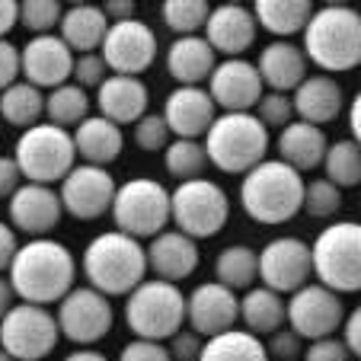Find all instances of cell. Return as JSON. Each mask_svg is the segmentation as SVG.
Listing matches in <instances>:
<instances>
[{
    "label": "cell",
    "mask_w": 361,
    "mask_h": 361,
    "mask_svg": "<svg viewBox=\"0 0 361 361\" xmlns=\"http://www.w3.org/2000/svg\"><path fill=\"white\" fill-rule=\"evenodd\" d=\"M13 294L23 304H58L77 281V259L64 243L51 237H35L20 243L7 269Z\"/></svg>",
    "instance_id": "1"
},
{
    "label": "cell",
    "mask_w": 361,
    "mask_h": 361,
    "mask_svg": "<svg viewBox=\"0 0 361 361\" xmlns=\"http://www.w3.org/2000/svg\"><path fill=\"white\" fill-rule=\"evenodd\" d=\"M83 279L106 298H128L147 279V250L122 231H106L87 243L80 256Z\"/></svg>",
    "instance_id": "2"
},
{
    "label": "cell",
    "mask_w": 361,
    "mask_h": 361,
    "mask_svg": "<svg viewBox=\"0 0 361 361\" xmlns=\"http://www.w3.org/2000/svg\"><path fill=\"white\" fill-rule=\"evenodd\" d=\"M304 55L326 74L355 71L361 64V10L348 4L314 7L304 29Z\"/></svg>",
    "instance_id": "3"
},
{
    "label": "cell",
    "mask_w": 361,
    "mask_h": 361,
    "mask_svg": "<svg viewBox=\"0 0 361 361\" xmlns=\"http://www.w3.org/2000/svg\"><path fill=\"white\" fill-rule=\"evenodd\" d=\"M304 179L281 160H262L243 176L240 204L256 224H288L304 208Z\"/></svg>",
    "instance_id": "4"
},
{
    "label": "cell",
    "mask_w": 361,
    "mask_h": 361,
    "mask_svg": "<svg viewBox=\"0 0 361 361\" xmlns=\"http://www.w3.org/2000/svg\"><path fill=\"white\" fill-rule=\"evenodd\" d=\"M208 164H214L221 173H250L259 166L269 154V128L252 112H224L214 118L208 135L202 137Z\"/></svg>",
    "instance_id": "5"
},
{
    "label": "cell",
    "mask_w": 361,
    "mask_h": 361,
    "mask_svg": "<svg viewBox=\"0 0 361 361\" xmlns=\"http://www.w3.org/2000/svg\"><path fill=\"white\" fill-rule=\"evenodd\" d=\"M314 275L323 288L342 294L361 291V221H336L310 243Z\"/></svg>",
    "instance_id": "6"
},
{
    "label": "cell",
    "mask_w": 361,
    "mask_h": 361,
    "mask_svg": "<svg viewBox=\"0 0 361 361\" xmlns=\"http://www.w3.org/2000/svg\"><path fill=\"white\" fill-rule=\"evenodd\" d=\"M125 323L137 339L170 342L185 323V294L173 281L144 279L125 298Z\"/></svg>",
    "instance_id": "7"
},
{
    "label": "cell",
    "mask_w": 361,
    "mask_h": 361,
    "mask_svg": "<svg viewBox=\"0 0 361 361\" xmlns=\"http://www.w3.org/2000/svg\"><path fill=\"white\" fill-rule=\"evenodd\" d=\"M13 160L26 183L55 185L77 166L74 135L51 122H39L16 137Z\"/></svg>",
    "instance_id": "8"
},
{
    "label": "cell",
    "mask_w": 361,
    "mask_h": 361,
    "mask_svg": "<svg viewBox=\"0 0 361 361\" xmlns=\"http://www.w3.org/2000/svg\"><path fill=\"white\" fill-rule=\"evenodd\" d=\"M109 214L116 221V231L128 233L135 240H154L170 224V192L157 179L135 176L116 189Z\"/></svg>",
    "instance_id": "9"
},
{
    "label": "cell",
    "mask_w": 361,
    "mask_h": 361,
    "mask_svg": "<svg viewBox=\"0 0 361 361\" xmlns=\"http://www.w3.org/2000/svg\"><path fill=\"white\" fill-rule=\"evenodd\" d=\"M227 218H231V198L212 179H189L170 192V221H176V231L195 243L224 231Z\"/></svg>",
    "instance_id": "10"
},
{
    "label": "cell",
    "mask_w": 361,
    "mask_h": 361,
    "mask_svg": "<svg viewBox=\"0 0 361 361\" xmlns=\"http://www.w3.org/2000/svg\"><path fill=\"white\" fill-rule=\"evenodd\" d=\"M61 329L55 314L39 304H13L4 320H0V348L16 361H42L58 348Z\"/></svg>",
    "instance_id": "11"
},
{
    "label": "cell",
    "mask_w": 361,
    "mask_h": 361,
    "mask_svg": "<svg viewBox=\"0 0 361 361\" xmlns=\"http://www.w3.org/2000/svg\"><path fill=\"white\" fill-rule=\"evenodd\" d=\"M58 329L61 339L74 342L77 348H93L99 339H106L116 323V310H112L109 298L99 294L96 288H71L61 300H58Z\"/></svg>",
    "instance_id": "12"
},
{
    "label": "cell",
    "mask_w": 361,
    "mask_h": 361,
    "mask_svg": "<svg viewBox=\"0 0 361 361\" xmlns=\"http://www.w3.org/2000/svg\"><path fill=\"white\" fill-rule=\"evenodd\" d=\"M99 55L112 74L141 77L150 64L157 61V32L137 16L125 23H109V32L102 39Z\"/></svg>",
    "instance_id": "13"
},
{
    "label": "cell",
    "mask_w": 361,
    "mask_h": 361,
    "mask_svg": "<svg viewBox=\"0 0 361 361\" xmlns=\"http://www.w3.org/2000/svg\"><path fill=\"white\" fill-rule=\"evenodd\" d=\"M118 183L106 166L77 164L68 176L61 179V208L64 214L77 221H99L102 214L112 212V198H116Z\"/></svg>",
    "instance_id": "14"
},
{
    "label": "cell",
    "mask_w": 361,
    "mask_h": 361,
    "mask_svg": "<svg viewBox=\"0 0 361 361\" xmlns=\"http://www.w3.org/2000/svg\"><path fill=\"white\" fill-rule=\"evenodd\" d=\"M314 275V256L310 243L300 237H275L259 250V279L262 288L275 294H294L298 288L310 285Z\"/></svg>",
    "instance_id": "15"
},
{
    "label": "cell",
    "mask_w": 361,
    "mask_h": 361,
    "mask_svg": "<svg viewBox=\"0 0 361 361\" xmlns=\"http://www.w3.org/2000/svg\"><path fill=\"white\" fill-rule=\"evenodd\" d=\"M345 307H342V298L329 288H323L320 281L317 285H304L291 294L288 300V323L291 329L300 336V339H329L336 329L345 323Z\"/></svg>",
    "instance_id": "16"
},
{
    "label": "cell",
    "mask_w": 361,
    "mask_h": 361,
    "mask_svg": "<svg viewBox=\"0 0 361 361\" xmlns=\"http://www.w3.org/2000/svg\"><path fill=\"white\" fill-rule=\"evenodd\" d=\"M262 93H266V83L256 64L246 58H224L221 64H214L208 77V96L224 112H252Z\"/></svg>",
    "instance_id": "17"
},
{
    "label": "cell",
    "mask_w": 361,
    "mask_h": 361,
    "mask_svg": "<svg viewBox=\"0 0 361 361\" xmlns=\"http://www.w3.org/2000/svg\"><path fill=\"white\" fill-rule=\"evenodd\" d=\"M185 320H189L192 333H198L202 339L237 329L240 320L237 291L218 285V281H204V285L192 288V294L185 298Z\"/></svg>",
    "instance_id": "18"
},
{
    "label": "cell",
    "mask_w": 361,
    "mask_h": 361,
    "mask_svg": "<svg viewBox=\"0 0 361 361\" xmlns=\"http://www.w3.org/2000/svg\"><path fill=\"white\" fill-rule=\"evenodd\" d=\"M7 214H10V227L16 233L26 237H45L48 231H55L61 224V195L51 185H35V183H23L13 195L7 198Z\"/></svg>",
    "instance_id": "19"
},
{
    "label": "cell",
    "mask_w": 361,
    "mask_h": 361,
    "mask_svg": "<svg viewBox=\"0 0 361 361\" xmlns=\"http://www.w3.org/2000/svg\"><path fill=\"white\" fill-rule=\"evenodd\" d=\"M23 61V80L32 83L35 90H55L61 83H71L74 74V51L51 35H32L20 51Z\"/></svg>",
    "instance_id": "20"
},
{
    "label": "cell",
    "mask_w": 361,
    "mask_h": 361,
    "mask_svg": "<svg viewBox=\"0 0 361 361\" xmlns=\"http://www.w3.org/2000/svg\"><path fill=\"white\" fill-rule=\"evenodd\" d=\"M214 99L208 96V90L202 87H176L164 102V122L170 128V135L183 137V141H202L208 135V128L214 125Z\"/></svg>",
    "instance_id": "21"
},
{
    "label": "cell",
    "mask_w": 361,
    "mask_h": 361,
    "mask_svg": "<svg viewBox=\"0 0 361 361\" xmlns=\"http://www.w3.org/2000/svg\"><path fill=\"white\" fill-rule=\"evenodd\" d=\"M256 32H259V23H256L252 10L240 7V4H221V7H212L208 23H204V42L227 58L243 55L246 48L256 42Z\"/></svg>",
    "instance_id": "22"
},
{
    "label": "cell",
    "mask_w": 361,
    "mask_h": 361,
    "mask_svg": "<svg viewBox=\"0 0 361 361\" xmlns=\"http://www.w3.org/2000/svg\"><path fill=\"white\" fill-rule=\"evenodd\" d=\"M144 250H147V272H154V279L160 281H173V285L189 279L198 269V259H202L198 243L179 231L157 233Z\"/></svg>",
    "instance_id": "23"
},
{
    "label": "cell",
    "mask_w": 361,
    "mask_h": 361,
    "mask_svg": "<svg viewBox=\"0 0 361 361\" xmlns=\"http://www.w3.org/2000/svg\"><path fill=\"white\" fill-rule=\"evenodd\" d=\"M96 106L99 116L122 125H135L137 118L147 116L150 106V90L141 77H122V74H109L106 83L96 90Z\"/></svg>",
    "instance_id": "24"
},
{
    "label": "cell",
    "mask_w": 361,
    "mask_h": 361,
    "mask_svg": "<svg viewBox=\"0 0 361 361\" xmlns=\"http://www.w3.org/2000/svg\"><path fill=\"white\" fill-rule=\"evenodd\" d=\"M307 55L304 48L294 45V42H269L266 48L259 51V61H256V71H259L262 83H266L272 93H291V90H298L300 83L307 80Z\"/></svg>",
    "instance_id": "25"
},
{
    "label": "cell",
    "mask_w": 361,
    "mask_h": 361,
    "mask_svg": "<svg viewBox=\"0 0 361 361\" xmlns=\"http://www.w3.org/2000/svg\"><path fill=\"white\" fill-rule=\"evenodd\" d=\"M294 116H300V122H310L317 128H323L326 122H336L345 106L342 99V87L329 74H314L307 77L298 90H294Z\"/></svg>",
    "instance_id": "26"
},
{
    "label": "cell",
    "mask_w": 361,
    "mask_h": 361,
    "mask_svg": "<svg viewBox=\"0 0 361 361\" xmlns=\"http://www.w3.org/2000/svg\"><path fill=\"white\" fill-rule=\"evenodd\" d=\"M326 150H329L326 131L310 125V122H300V118L291 122L288 128H281V135H279V160L298 173L323 166Z\"/></svg>",
    "instance_id": "27"
},
{
    "label": "cell",
    "mask_w": 361,
    "mask_h": 361,
    "mask_svg": "<svg viewBox=\"0 0 361 361\" xmlns=\"http://www.w3.org/2000/svg\"><path fill=\"white\" fill-rule=\"evenodd\" d=\"M125 147V135L116 122L102 116H90L83 118L80 125L74 128V150H77V160L90 166H109L118 160Z\"/></svg>",
    "instance_id": "28"
},
{
    "label": "cell",
    "mask_w": 361,
    "mask_h": 361,
    "mask_svg": "<svg viewBox=\"0 0 361 361\" xmlns=\"http://www.w3.org/2000/svg\"><path fill=\"white\" fill-rule=\"evenodd\" d=\"M106 32H109V20L96 4H71V7H64V16L58 23V39L80 55L102 48Z\"/></svg>",
    "instance_id": "29"
},
{
    "label": "cell",
    "mask_w": 361,
    "mask_h": 361,
    "mask_svg": "<svg viewBox=\"0 0 361 361\" xmlns=\"http://www.w3.org/2000/svg\"><path fill=\"white\" fill-rule=\"evenodd\" d=\"M166 71L183 87H198L214 71V48L204 42V35H176L166 48Z\"/></svg>",
    "instance_id": "30"
},
{
    "label": "cell",
    "mask_w": 361,
    "mask_h": 361,
    "mask_svg": "<svg viewBox=\"0 0 361 361\" xmlns=\"http://www.w3.org/2000/svg\"><path fill=\"white\" fill-rule=\"evenodd\" d=\"M252 16L266 32L288 42L294 35H304L307 23L314 16V4L310 0H256Z\"/></svg>",
    "instance_id": "31"
},
{
    "label": "cell",
    "mask_w": 361,
    "mask_h": 361,
    "mask_svg": "<svg viewBox=\"0 0 361 361\" xmlns=\"http://www.w3.org/2000/svg\"><path fill=\"white\" fill-rule=\"evenodd\" d=\"M240 320H243L246 333L272 336L285 326L288 304L281 294L272 291V288H250V291L240 298Z\"/></svg>",
    "instance_id": "32"
},
{
    "label": "cell",
    "mask_w": 361,
    "mask_h": 361,
    "mask_svg": "<svg viewBox=\"0 0 361 361\" xmlns=\"http://www.w3.org/2000/svg\"><path fill=\"white\" fill-rule=\"evenodd\" d=\"M214 279L231 291H250L259 279V252L246 243H231L214 259Z\"/></svg>",
    "instance_id": "33"
},
{
    "label": "cell",
    "mask_w": 361,
    "mask_h": 361,
    "mask_svg": "<svg viewBox=\"0 0 361 361\" xmlns=\"http://www.w3.org/2000/svg\"><path fill=\"white\" fill-rule=\"evenodd\" d=\"M42 116H45V93L35 90L32 83L16 80L13 87L0 93V122L26 131L32 125H39Z\"/></svg>",
    "instance_id": "34"
},
{
    "label": "cell",
    "mask_w": 361,
    "mask_h": 361,
    "mask_svg": "<svg viewBox=\"0 0 361 361\" xmlns=\"http://www.w3.org/2000/svg\"><path fill=\"white\" fill-rule=\"evenodd\" d=\"M198 361H269L266 342L246 329H227L221 336L204 339Z\"/></svg>",
    "instance_id": "35"
},
{
    "label": "cell",
    "mask_w": 361,
    "mask_h": 361,
    "mask_svg": "<svg viewBox=\"0 0 361 361\" xmlns=\"http://www.w3.org/2000/svg\"><path fill=\"white\" fill-rule=\"evenodd\" d=\"M45 116L58 128H77L83 118H90V93L77 83H61V87L48 90L45 96Z\"/></svg>",
    "instance_id": "36"
},
{
    "label": "cell",
    "mask_w": 361,
    "mask_h": 361,
    "mask_svg": "<svg viewBox=\"0 0 361 361\" xmlns=\"http://www.w3.org/2000/svg\"><path fill=\"white\" fill-rule=\"evenodd\" d=\"M323 170H326L329 183L339 185V189L361 185V144L352 137L333 141L326 150V160H323Z\"/></svg>",
    "instance_id": "37"
},
{
    "label": "cell",
    "mask_w": 361,
    "mask_h": 361,
    "mask_svg": "<svg viewBox=\"0 0 361 361\" xmlns=\"http://www.w3.org/2000/svg\"><path fill=\"white\" fill-rule=\"evenodd\" d=\"M164 164L166 173H170L176 183H189V179H202L204 170H208V154H204L202 141H170V147L164 150Z\"/></svg>",
    "instance_id": "38"
},
{
    "label": "cell",
    "mask_w": 361,
    "mask_h": 361,
    "mask_svg": "<svg viewBox=\"0 0 361 361\" xmlns=\"http://www.w3.org/2000/svg\"><path fill=\"white\" fill-rule=\"evenodd\" d=\"M208 13H212V4L204 0H166L160 7V20L170 32H179L183 35H195L198 29H204L208 23Z\"/></svg>",
    "instance_id": "39"
},
{
    "label": "cell",
    "mask_w": 361,
    "mask_h": 361,
    "mask_svg": "<svg viewBox=\"0 0 361 361\" xmlns=\"http://www.w3.org/2000/svg\"><path fill=\"white\" fill-rule=\"evenodd\" d=\"M339 208H342V189L329 183L326 176L304 185V208H300V212H307L310 218L329 221Z\"/></svg>",
    "instance_id": "40"
},
{
    "label": "cell",
    "mask_w": 361,
    "mask_h": 361,
    "mask_svg": "<svg viewBox=\"0 0 361 361\" xmlns=\"http://www.w3.org/2000/svg\"><path fill=\"white\" fill-rule=\"evenodd\" d=\"M61 16L64 4H58V0H23L20 4V23L32 35H51Z\"/></svg>",
    "instance_id": "41"
},
{
    "label": "cell",
    "mask_w": 361,
    "mask_h": 361,
    "mask_svg": "<svg viewBox=\"0 0 361 361\" xmlns=\"http://www.w3.org/2000/svg\"><path fill=\"white\" fill-rule=\"evenodd\" d=\"M170 141H173V135H170V128H166V122H164L160 112H147L144 118L135 122V144L141 150H147V154L166 150Z\"/></svg>",
    "instance_id": "42"
},
{
    "label": "cell",
    "mask_w": 361,
    "mask_h": 361,
    "mask_svg": "<svg viewBox=\"0 0 361 361\" xmlns=\"http://www.w3.org/2000/svg\"><path fill=\"white\" fill-rule=\"evenodd\" d=\"M252 116L259 118L266 128H288L294 116V102L285 93H262V99L256 102V112Z\"/></svg>",
    "instance_id": "43"
},
{
    "label": "cell",
    "mask_w": 361,
    "mask_h": 361,
    "mask_svg": "<svg viewBox=\"0 0 361 361\" xmlns=\"http://www.w3.org/2000/svg\"><path fill=\"white\" fill-rule=\"evenodd\" d=\"M74 83L80 90H99L102 83H106V77H109V68H106V61H102V55H96V51H90V55H77L74 58Z\"/></svg>",
    "instance_id": "44"
},
{
    "label": "cell",
    "mask_w": 361,
    "mask_h": 361,
    "mask_svg": "<svg viewBox=\"0 0 361 361\" xmlns=\"http://www.w3.org/2000/svg\"><path fill=\"white\" fill-rule=\"evenodd\" d=\"M266 352H269V361H298V358H304V339L291 326L279 329V333L269 336Z\"/></svg>",
    "instance_id": "45"
},
{
    "label": "cell",
    "mask_w": 361,
    "mask_h": 361,
    "mask_svg": "<svg viewBox=\"0 0 361 361\" xmlns=\"http://www.w3.org/2000/svg\"><path fill=\"white\" fill-rule=\"evenodd\" d=\"M118 361H173L170 348L164 342H150V339H131L128 345L118 352Z\"/></svg>",
    "instance_id": "46"
},
{
    "label": "cell",
    "mask_w": 361,
    "mask_h": 361,
    "mask_svg": "<svg viewBox=\"0 0 361 361\" xmlns=\"http://www.w3.org/2000/svg\"><path fill=\"white\" fill-rule=\"evenodd\" d=\"M304 361H352V352L342 339H317L304 345Z\"/></svg>",
    "instance_id": "47"
},
{
    "label": "cell",
    "mask_w": 361,
    "mask_h": 361,
    "mask_svg": "<svg viewBox=\"0 0 361 361\" xmlns=\"http://www.w3.org/2000/svg\"><path fill=\"white\" fill-rule=\"evenodd\" d=\"M23 74V61H20V48L10 39H0V93L7 87H13Z\"/></svg>",
    "instance_id": "48"
},
{
    "label": "cell",
    "mask_w": 361,
    "mask_h": 361,
    "mask_svg": "<svg viewBox=\"0 0 361 361\" xmlns=\"http://www.w3.org/2000/svg\"><path fill=\"white\" fill-rule=\"evenodd\" d=\"M166 348H170L173 361H198V355H202V348H204V339L198 333H192V329H179Z\"/></svg>",
    "instance_id": "49"
},
{
    "label": "cell",
    "mask_w": 361,
    "mask_h": 361,
    "mask_svg": "<svg viewBox=\"0 0 361 361\" xmlns=\"http://www.w3.org/2000/svg\"><path fill=\"white\" fill-rule=\"evenodd\" d=\"M342 342L348 345V352H352V358L361 361V304L355 307L352 314H345V323H342Z\"/></svg>",
    "instance_id": "50"
},
{
    "label": "cell",
    "mask_w": 361,
    "mask_h": 361,
    "mask_svg": "<svg viewBox=\"0 0 361 361\" xmlns=\"http://www.w3.org/2000/svg\"><path fill=\"white\" fill-rule=\"evenodd\" d=\"M23 185V173L13 157H0V198H10Z\"/></svg>",
    "instance_id": "51"
},
{
    "label": "cell",
    "mask_w": 361,
    "mask_h": 361,
    "mask_svg": "<svg viewBox=\"0 0 361 361\" xmlns=\"http://www.w3.org/2000/svg\"><path fill=\"white\" fill-rule=\"evenodd\" d=\"M16 250H20V240H16V231L10 224H4L0 221V275L10 269V262H13Z\"/></svg>",
    "instance_id": "52"
},
{
    "label": "cell",
    "mask_w": 361,
    "mask_h": 361,
    "mask_svg": "<svg viewBox=\"0 0 361 361\" xmlns=\"http://www.w3.org/2000/svg\"><path fill=\"white\" fill-rule=\"evenodd\" d=\"M102 13H106L109 23L135 20V0H106V4H102Z\"/></svg>",
    "instance_id": "53"
},
{
    "label": "cell",
    "mask_w": 361,
    "mask_h": 361,
    "mask_svg": "<svg viewBox=\"0 0 361 361\" xmlns=\"http://www.w3.org/2000/svg\"><path fill=\"white\" fill-rule=\"evenodd\" d=\"M16 23H20V4L16 0H0V39H7Z\"/></svg>",
    "instance_id": "54"
},
{
    "label": "cell",
    "mask_w": 361,
    "mask_h": 361,
    "mask_svg": "<svg viewBox=\"0 0 361 361\" xmlns=\"http://www.w3.org/2000/svg\"><path fill=\"white\" fill-rule=\"evenodd\" d=\"M348 128H352V141L361 144V90L355 93L352 106H348Z\"/></svg>",
    "instance_id": "55"
},
{
    "label": "cell",
    "mask_w": 361,
    "mask_h": 361,
    "mask_svg": "<svg viewBox=\"0 0 361 361\" xmlns=\"http://www.w3.org/2000/svg\"><path fill=\"white\" fill-rule=\"evenodd\" d=\"M13 304H16V294H13V288H10V279L0 275V320L13 310Z\"/></svg>",
    "instance_id": "56"
},
{
    "label": "cell",
    "mask_w": 361,
    "mask_h": 361,
    "mask_svg": "<svg viewBox=\"0 0 361 361\" xmlns=\"http://www.w3.org/2000/svg\"><path fill=\"white\" fill-rule=\"evenodd\" d=\"M64 361H109V358L96 352V348H74L71 355H64Z\"/></svg>",
    "instance_id": "57"
},
{
    "label": "cell",
    "mask_w": 361,
    "mask_h": 361,
    "mask_svg": "<svg viewBox=\"0 0 361 361\" xmlns=\"http://www.w3.org/2000/svg\"><path fill=\"white\" fill-rule=\"evenodd\" d=\"M0 361H16V358H10V355L4 352V348H0Z\"/></svg>",
    "instance_id": "58"
},
{
    "label": "cell",
    "mask_w": 361,
    "mask_h": 361,
    "mask_svg": "<svg viewBox=\"0 0 361 361\" xmlns=\"http://www.w3.org/2000/svg\"><path fill=\"white\" fill-rule=\"evenodd\" d=\"M0 128H4V122H0Z\"/></svg>",
    "instance_id": "59"
},
{
    "label": "cell",
    "mask_w": 361,
    "mask_h": 361,
    "mask_svg": "<svg viewBox=\"0 0 361 361\" xmlns=\"http://www.w3.org/2000/svg\"><path fill=\"white\" fill-rule=\"evenodd\" d=\"M358 202H361V195H358Z\"/></svg>",
    "instance_id": "60"
}]
</instances>
